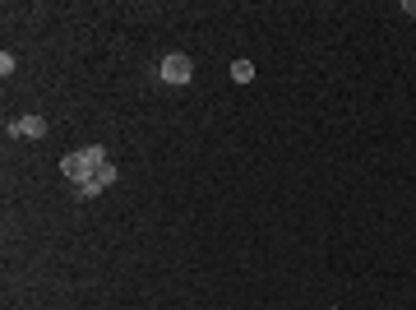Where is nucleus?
<instances>
[{"mask_svg":"<svg viewBox=\"0 0 416 310\" xmlns=\"http://www.w3.org/2000/svg\"><path fill=\"white\" fill-rule=\"evenodd\" d=\"M403 10H407V14H412V19H416V0H407V5H403Z\"/></svg>","mask_w":416,"mask_h":310,"instance_id":"nucleus-6","label":"nucleus"},{"mask_svg":"<svg viewBox=\"0 0 416 310\" xmlns=\"http://www.w3.org/2000/svg\"><path fill=\"white\" fill-rule=\"evenodd\" d=\"M14 65H19V61H14V56H10V52H5V56H0V75L10 79V75H14Z\"/></svg>","mask_w":416,"mask_h":310,"instance_id":"nucleus-5","label":"nucleus"},{"mask_svg":"<svg viewBox=\"0 0 416 310\" xmlns=\"http://www.w3.org/2000/svg\"><path fill=\"white\" fill-rule=\"evenodd\" d=\"M232 79H236V84H250V79H255V61H246V56L232 61Z\"/></svg>","mask_w":416,"mask_h":310,"instance_id":"nucleus-4","label":"nucleus"},{"mask_svg":"<svg viewBox=\"0 0 416 310\" xmlns=\"http://www.w3.org/2000/svg\"><path fill=\"white\" fill-rule=\"evenodd\" d=\"M157 79L171 84V88H185V84L195 79V65H190V56H185V52H167L162 61H157Z\"/></svg>","mask_w":416,"mask_h":310,"instance_id":"nucleus-2","label":"nucleus"},{"mask_svg":"<svg viewBox=\"0 0 416 310\" xmlns=\"http://www.w3.org/2000/svg\"><path fill=\"white\" fill-rule=\"evenodd\" d=\"M97 167H106V148H102V144H88V148L61 157V171H65L70 185H88L93 176H97Z\"/></svg>","mask_w":416,"mask_h":310,"instance_id":"nucleus-1","label":"nucleus"},{"mask_svg":"<svg viewBox=\"0 0 416 310\" xmlns=\"http://www.w3.org/2000/svg\"><path fill=\"white\" fill-rule=\"evenodd\" d=\"M42 134H47V121L42 116H24L10 125V139H42Z\"/></svg>","mask_w":416,"mask_h":310,"instance_id":"nucleus-3","label":"nucleus"}]
</instances>
